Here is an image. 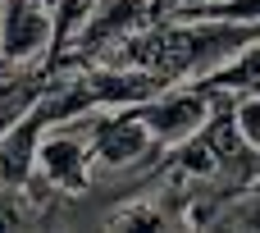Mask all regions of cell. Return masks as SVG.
I'll use <instances>...</instances> for the list:
<instances>
[{
    "label": "cell",
    "instance_id": "1",
    "mask_svg": "<svg viewBox=\"0 0 260 233\" xmlns=\"http://www.w3.org/2000/svg\"><path fill=\"white\" fill-rule=\"evenodd\" d=\"M155 18H165L160 14V0H96V9H91L87 27L78 32L64 69L69 64H105L128 37H137Z\"/></svg>",
    "mask_w": 260,
    "mask_h": 233
},
{
    "label": "cell",
    "instance_id": "2",
    "mask_svg": "<svg viewBox=\"0 0 260 233\" xmlns=\"http://www.w3.org/2000/svg\"><path fill=\"white\" fill-rule=\"evenodd\" d=\"M78 124H82L91 165H101V169H133V165H142V160L160 147V142L151 137V128L142 124L137 105L91 110V114H82Z\"/></svg>",
    "mask_w": 260,
    "mask_h": 233
},
{
    "label": "cell",
    "instance_id": "3",
    "mask_svg": "<svg viewBox=\"0 0 260 233\" xmlns=\"http://www.w3.org/2000/svg\"><path fill=\"white\" fill-rule=\"evenodd\" d=\"M55 23L46 0H0V64H27L46 73Z\"/></svg>",
    "mask_w": 260,
    "mask_h": 233
},
{
    "label": "cell",
    "instance_id": "4",
    "mask_svg": "<svg viewBox=\"0 0 260 233\" xmlns=\"http://www.w3.org/2000/svg\"><path fill=\"white\" fill-rule=\"evenodd\" d=\"M210 110H215V92H206L201 82H197V87H178V82H169V87H160L155 96H146V101L137 105L142 124L151 128V137H155L160 147H178V142H187V137L210 119Z\"/></svg>",
    "mask_w": 260,
    "mask_h": 233
},
{
    "label": "cell",
    "instance_id": "5",
    "mask_svg": "<svg viewBox=\"0 0 260 233\" xmlns=\"http://www.w3.org/2000/svg\"><path fill=\"white\" fill-rule=\"evenodd\" d=\"M37 174L59 192H82L91 183V151L82 137V124H50L37 147Z\"/></svg>",
    "mask_w": 260,
    "mask_h": 233
},
{
    "label": "cell",
    "instance_id": "6",
    "mask_svg": "<svg viewBox=\"0 0 260 233\" xmlns=\"http://www.w3.org/2000/svg\"><path fill=\"white\" fill-rule=\"evenodd\" d=\"M50 119L41 105H32L18 124H9L0 133V192H23L37 179V147L46 137Z\"/></svg>",
    "mask_w": 260,
    "mask_h": 233
},
{
    "label": "cell",
    "instance_id": "7",
    "mask_svg": "<svg viewBox=\"0 0 260 233\" xmlns=\"http://www.w3.org/2000/svg\"><path fill=\"white\" fill-rule=\"evenodd\" d=\"M46 73L27 69V64H0V133L9 124H18L37 101H41Z\"/></svg>",
    "mask_w": 260,
    "mask_h": 233
},
{
    "label": "cell",
    "instance_id": "8",
    "mask_svg": "<svg viewBox=\"0 0 260 233\" xmlns=\"http://www.w3.org/2000/svg\"><path fill=\"white\" fill-rule=\"evenodd\" d=\"M201 87H210V92H224V96H260V41L251 46H242L233 60H224L215 73H206L201 78Z\"/></svg>",
    "mask_w": 260,
    "mask_h": 233
},
{
    "label": "cell",
    "instance_id": "9",
    "mask_svg": "<svg viewBox=\"0 0 260 233\" xmlns=\"http://www.w3.org/2000/svg\"><path fill=\"white\" fill-rule=\"evenodd\" d=\"M91 9H96V0H55V5H50V23H55V46H50V60H46V73L64 69V60H69V50H73L78 32L87 27Z\"/></svg>",
    "mask_w": 260,
    "mask_h": 233
},
{
    "label": "cell",
    "instance_id": "10",
    "mask_svg": "<svg viewBox=\"0 0 260 233\" xmlns=\"http://www.w3.org/2000/svg\"><path fill=\"white\" fill-rule=\"evenodd\" d=\"M197 18H233V23H260V0H215V5H197L183 9Z\"/></svg>",
    "mask_w": 260,
    "mask_h": 233
},
{
    "label": "cell",
    "instance_id": "11",
    "mask_svg": "<svg viewBox=\"0 0 260 233\" xmlns=\"http://www.w3.org/2000/svg\"><path fill=\"white\" fill-rule=\"evenodd\" d=\"M233 124H238V133H242V142L260 151V96H233Z\"/></svg>",
    "mask_w": 260,
    "mask_h": 233
},
{
    "label": "cell",
    "instance_id": "12",
    "mask_svg": "<svg viewBox=\"0 0 260 233\" xmlns=\"http://www.w3.org/2000/svg\"><path fill=\"white\" fill-rule=\"evenodd\" d=\"M197 5H215V0H160V14H183V9H197Z\"/></svg>",
    "mask_w": 260,
    "mask_h": 233
},
{
    "label": "cell",
    "instance_id": "13",
    "mask_svg": "<svg viewBox=\"0 0 260 233\" xmlns=\"http://www.w3.org/2000/svg\"><path fill=\"white\" fill-rule=\"evenodd\" d=\"M46 5H55V0H46Z\"/></svg>",
    "mask_w": 260,
    "mask_h": 233
}]
</instances>
